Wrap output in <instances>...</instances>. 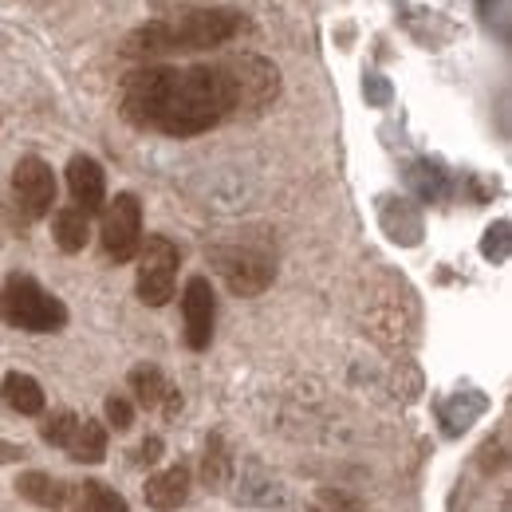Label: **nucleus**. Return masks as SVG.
<instances>
[{"label":"nucleus","instance_id":"obj_1","mask_svg":"<svg viewBox=\"0 0 512 512\" xmlns=\"http://www.w3.org/2000/svg\"><path fill=\"white\" fill-rule=\"evenodd\" d=\"M280 95L272 60L237 52L213 64H142L123 79L119 111L130 127L197 138L233 115H260Z\"/></svg>","mask_w":512,"mask_h":512},{"label":"nucleus","instance_id":"obj_2","mask_svg":"<svg viewBox=\"0 0 512 512\" xmlns=\"http://www.w3.org/2000/svg\"><path fill=\"white\" fill-rule=\"evenodd\" d=\"M241 32H245V12L205 4V8H190L178 16H158V20L138 24L123 40V56L150 64V60L178 56V52H213Z\"/></svg>","mask_w":512,"mask_h":512},{"label":"nucleus","instance_id":"obj_3","mask_svg":"<svg viewBox=\"0 0 512 512\" xmlns=\"http://www.w3.org/2000/svg\"><path fill=\"white\" fill-rule=\"evenodd\" d=\"M0 320L16 327V331L48 335V331H64L67 327V304L60 296H52L36 276L12 272L0 284Z\"/></svg>","mask_w":512,"mask_h":512},{"label":"nucleus","instance_id":"obj_4","mask_svg":"<svg viewBox=\"0 0 512 512\" xmlns=\"http://www.w3.org/2000/svg\"><path fill=\"white\" fill-rule=\"evenodd\" d=\"M178 268H182V253L170 237H162V233L142 237V245H138V300L146 308H166L174 300V288H178Z\"/></svg>","mask_w":512,"mask_h":512},{"label":"nucleus","instance_id":"obj_5","mask_svg":"<svg viewBox=\"0 0 512 512\" xmlns=\"http://www.w3.org/2000/svg\"><path fill=\"white\" fill-rule=\"evenodd\" d=\"M209 264L221 272V280L229 284L233 296H260L272 276H276V264L264 249H253V245H213L209 249Z\"/></svg>","mask_w":512,"mask_h":512},{"label":"nucleus","instance_id":"obj_6","mask_svg":"<svg viewBox=\"0 0 512 512\" xmlns=\"http://www.w3.org/2000/svg\"><path fill=\"white\" fill-rule=\"evenodd\" d=\"M99 217H103L99 221L103 253L115 264H130L142 245V201L134 193H115V201H107Z\"/></svg>","mask_w":512,"mask_h":512},{"label":"nucleus","instance_id":"obj_7","mask_svg":"<svg viewBox=\"0 0 512 512\" xmlns=\"http://www.w3.org/2000/svg\"><path fill=\"white\" fill-rule=\"evenodd\" d=\"M56 170L44 162V158H36V154H28V158H20L16 162V170H12V197H16V213H20V221H40V217H48L52 213V205H56Z\"/></svg>","mask_w":512,"mask_h":512},{"label":"nucleus","instance_id":"obj_8","mask_svg":"<svg viewBox=\"0 0 512 512\" xmlns=\"http://www.w3.org/2000/svg\"><path fill=\"white\" fill-rule=\"evenodd\" d=\"M182 320H186V347L205 351L213 343V323H217V296L209 276H190L182 292Z\"/></svg>","mask_w":512,"mask_h":512},{"label":"nucleus","instance_id":"obj_9","mask_svg":"<svg viewBox=\"0 0 512 512\" xmlns=\"http://www.w3.org/2000/svg\"><path fill=\"white\" fill-rule=\"evenodd\" d=\"M67 193H71V205L83 209L87 217L103 213V205H107V174L91 154H75L67 162Z\"/></svg>","mask_w":512,"mask_h":512},{"label":"nucleus","instance_id":"obj_10","mask_svg":"<svg viewBox=\"0 0 512 512\" xmlns=\"http://www.w3.org/2000/svg\"><path fill=\"white\" fill-rule=\"evenodd\" d=\"M142 497H146V505H150L154 512L182 509L186 497H190V469H186V465H170V469L154 473V477L146 481Z\"/></svg>","mask_w":512,"mask_h":512},{"label":"nucleus","instance_id":"obj_11","mask_svg":"<svg viewBox=\"0 0 512 512\" xmlns=\"http://www.w3.org/2000/svg\"><path fill=\"white\" fill-rule=\"evenodd\" d=\"M52 237H56L60 253H83L87 241H91V217H87L83 209H75V205L56 209V217H52Z\"/></svg>","mask_w":512,"mask_h":512},{"label":"nucleus","instance_id":"obj_12","mask_svg":"<svg viewBox=\"0 0 512 512\" xmlns=\"http://www.w3.org/2000/svg\"><path fill=\"white\" fill-rule=\"evenodd\" d=\"M16 493H20L24 501L40 505V509H64V505H67V485H64V481H56L52 473H40V469L20 473Z\"/></svg>","mask_w":512,"mask_h":512},{"label":"nucleus","instance_id":"obj_13","mask_svg":"<svg viewBox=\"0 0 512 512\" xmlns=\"http://www.w3.org/2000/svg\"><path fill=\"white\" fill-rule=\"evenodd\" d=\"M0 394L16 414H28V418L44 414V386L36 383L32 375H24V371H8L4 383H0Z\"/></svg>","mask_w":512,"mask_h":512},{"label":"nucleus","instance_id":"obj_14","mask_svg":"<svg viewBox=\"0 0 512 512\" xmlns=\"http://www.w3.org/2000/svg\"><path fill=\"white\" fill-rule=\"evenodd\" d=\"M229 477H233V453H229L221 434H209L205 457H201V481H205L209 489H225Z\"/></svg>","mask_w":512,"mask_h":512},{"label":"nucleus","instance_id":"obj_15","mask_svg":"<svg viewBox=\"0 0 512 512\" xmlns=\"http://www.w3.org/2000/svg\"><path fill=\"white\" fill-rule=\"evenodd\" d=\"M67 453H71L75 461H83V465L103 461V457H107V426H103L99 418L79 422V430H75V438H71Z\"/></svg>","mask_w":512,"mask_h":512},{"label":"nucleus","instance_id":"obj_16","mask_svg":"<svg viewBox=\"0 0 512 512\" xmlns=\"http://www.w3.org/2000/svg\"><path fill=\"white\" fill-rule=\"evenodd\" d=\"M71 512H130V509L111 485H103V481H83V485L75 489Z\"/></svg>","mask_w":512,"mask_h":512},{"label":"nucleus","instance_id":"obj_17","mask_svg":"<svg viewBox=\"0 0 512 512\" xmlns=\"http://www.w3.org/2000/svg\"><path fill=\"white\" fill-rule=\"evenodd\" d=\"M130 390H134V398H138V406H146V410H158L162 406V398H166V375L158 371V367H150V363H138L134 371H130Z\"/></svg>","mask_w":512,"mask_h":512},{"label":"nucleus","instance_id":"obj_18","mask_svg":"<svg viewBox=\"0 0 512 512\" xmlns=\"http://www.w3.org/2000/svg\"><path fill=\"white\" fill-rule=\"evenodd\" d=\"M75 430H79V418H75L71 410H60V414H52V418L44 422V430H40V438H44L48 446L67 449V446H71V438H75Z\"/></svg>","mask_w":512,"mask_h":512},{"label":"nucleus","instance_id":"obj_19","mask_svg":"<svg viewBox=\"0 0 512 512\" xmlns=\"http://www.w3.org/2000/svg\"><path fill=\"white\" fill-rule=\"evenodd\" d=\"M107 422H111L115 430H130V426H134V406H130V398H123V394H111V398H107Z\"/></svg>","mask_w":512,"mask_h":512},{"label":"nucleus","instance_id":"obj_20","mask_svg":"<svg viewBox=\"0 0 512 512\" xmlns=\"http://www.w3.org/2000/svg\"><path fill=\"white\" fill-rule=\"evenodd\" d=\"M158 457H162V438H146V442L138 446V453H134V465L146 469V465H154Z\"/></svg>","mask_w":512,"mask_h":512},{"label":"nucleus","instance_id":"obj_21","mask_svg":"<svg viewBox=\"0 0 512 512\" xmlns=\"http://www.w3.org/2000/svg\"><path fill=\"white\" fill-rule=\"evenodd\" d=\"M209 0H150V8L158 12H190V8H205Z\"/></svg>","mask_w":512,"mask_h":512},{"label":"nucleus","instance_id":"obj_22","mask_svg":"<svg viewBox=\"0 0 512 512\" xmlns=\"http://www.w3.org/2000/svg\"><path fill=\"white\" fill-rule=\"evenodd\" d=\"M162 414H166V422H174V418L182 414V394H178L174 386H170V390H166V398H162Z\"/></svg>","mask_w":512,"mask_h":512},{"label":"nucleus","instance_id":"obj_23","mask_svg":"<svg viewBox=\"0 0 512 512\" xmlns=\"http://www.w3.org/2000/svg\"><path fill=\"white\" fill-rule=\"evenodd\" d=\"M20 457H24L20 446H0V461H20Z\"/></svg>","mask_w":512,"mask_h":512}]
</instances>
